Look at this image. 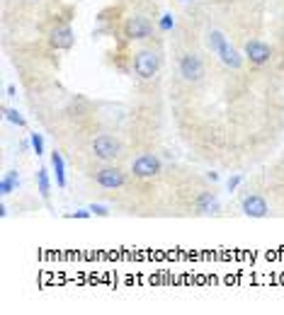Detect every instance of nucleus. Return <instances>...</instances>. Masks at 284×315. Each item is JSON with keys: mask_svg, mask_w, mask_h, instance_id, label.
<instances>
[{"mask_svg": "<svg viewBox=\"0 0 284 315\" xmlns=\"http://www.w3.org/2000/svg\"><path fill=\"white\" fill-rule=\"evenodd\" d=\"M90 150L100 163H117L124 158V146L112 133H97L90 141Z\"/></svg>", "mask_w": 284, "mask_h": 315, "instance_id": "f257e3e1", "label": "nucleus"}, {"mask_svg": "<svg viewBox=\"0 0 284 315\" xmlns=\"http://www.w3.org/2000/svg\"><path fill=\"white\" fill-rule=\"evenodd\" d=\"M160 63H163L160 49H141L132 58L134 75L139 80H153L158 75V71H160Z\"/></svg>", "mask_w": 284, "mask_h": 315, "instance_id": "f03ea898", "label": "nucleus"}, {"mask_svg": "<svg viewBox=\"0 0 284 315\" xmlns=\"http://www.w3.org/2000/svg\"><path fill=\"white\" fill-rule=\"evenodd\" d=\"M243 54H246V58L253 63V66L265 68V66H270L275 51H272V46H270L267 41L253 37V39H246V41H243Z\"/></svg>", "mask_w": 284, "mask_h": 315, "instance_id": "7ed1b4c3", "label": "nucleus"}, {"mask_svg": "<svg viewBox=\"0 0 284 315\" xmlns=\"http://www.w3.org/2000/svg\"><path fill=\"white\" fill-rule=\"evenodd\" d=\"M163 172V163L158 155L153 153H141L139 158H134L132 163V175L136 180H153Z\"/></svg>", "mask_w": 284, "mask_h": 315, "instance_id": "20e7f679", "label": "nucleus"}, {"mask_svg": "<svg viewBox=\"0 0 284 315\" xmlns=\"http://www.w3.org/2000/svg\"><path fill=\"white\" fill-rule=\"evenodd\" d=\"M95 185L102 187V189H122L127 185V172L117 165H107L95 170Z\"/></svg>", "mask_w": 284, "mask_h": 315, "instance_id": "39448f33", "label": "nucleus"}, {"mask_svg": "<svg viewBox=\"0 0 284 315\" xmlns=\"http://www.w3.org/2000/svg\"><path fill=\"white\" fill-rule=\"evenodd\" d=\"M153 32H155L153 22L148 17H143V15H134V17H129L127 19V24H124V37L129 39V41L151 39Z\"/></svg>", "mask_w": 284, "mask_h": 315, "instance_id": "423d86ee", "label": "nucleus"}, {"mask_svg": "<svg viewBox=\"0 0 284 315\" xmlns=\"http://www.w3.org/2000/svg\"><path fill=\"white\" fill-rule=\"evenodd\" d=\"M49 44L56 51H71L73 44H76V34H73V29L68 24H56L49 32Z\"/></svg>", "mask_w": 284, "mask_h": 315, "instance_id": "0eeeda50", "label": "nucleus"}, {"mask_svg": "<svg viewBox=\"0 0 284 315\" xmlns=\"http://www.w3.org/2000/svg\"><path fill=\"white\" fill-rule=\"evenodd\" d=\"M241 209L250 218H265L267 213H270V206H267V202L260 194H248L246 199L241 202Z\"/></svg>", "mask_w": 284, "mask_h": 315, "instance_id": "6e6552de", "label": "nucleus"}, {"mask_svg": "<svg viewBox=\"0 0 284 315\" xmlns=\"http://www.w3.org/2000/svg\"><path fill=\"white\" fill-rule=\"evenodd\" d=\"M51 167H54V172H56V185L66 187V165H63V155H61L58 150L51 153Z\"/></svg>", "mask_w": 284, "mask_h": 315, "instance_id": "1a4fd4ad", "label": "nucleus"}, {"mask_svg": "<svg viewBox=\"0 0 284 315\" xmlns=\"http://www.w3.org/2000/svg\"><path fill=\"white\" fill-rule=\"evenodd\" d=\"M37 187H39L41 199H49V194H51V182H49V172H46V167H39L37 170Z\"/></svg>", "mask_w": 284, "mask_h": 315, "instance_id": "9d476101", "label": "nucleus"}, {"mask_svg": "<svg viewBox=\"0 0 284 315\" xmlns=\"http://www.w3.org/2000/svg\"><path fill=\"white\" fill-rule=\"evenodd\" d=\"M19 182V177H17V172L12 170V172H7V177H2V182H0V192H2V197H7L15 187H17Z\"/></svg>", "mask_w": 284, "mask_h": 315, "instance_id": "9b49d317", "label": "nucleus"}, {"mask_svg": "<svg viewBox=\"0 0 284 315\" xmlns=\"http://www.w3.org/2000/svg\"><path fill=\"white\" fill-rule=\"evenodd\" d=\"M2 114H5V119H7V121H12V124H17V126H22V129L27 126V121H24V116H22V114H19L17 109H12V107H5V109H2Z\"/></svg>", "mask_w": 284, "mask_h": 315, "instance_id": "f8f14e48", "label": "nucleus"}, {"mask_svg": "<svg viewBox=\"0 0 284 315\" xmlns=\"http://www.w3.org/2000/svg\"><path fill=\"white\" fill-rule=\"evenodd\" d=\"M29 143H32V148L37 155H44V138H41V133H29Z\"/></svg>", "mask_w": 284, "mask_h": 315, "instance_id": "ddd939ff", "label": "nucleus"}, {"mask_svg": "<svg viewBox=\"0 0 284 315\" xmlns=\"http://www.w3.org/2000/svg\"><path fill=\"white\" fill-rule=\"evenodd\" d=\"M160 32H170L172 27H175V19H172V15H163V19H160Z\"/></svg>", "mask_w": 284, "mask_h": 315, "instance_id": "4468645a", "label": "nucleus"}, {"mask_svg": "<svg viewBox=\"0 0 284 315\" xmlns=\"http://www.w3.org/2000/svg\"><path fill=\"white\" fill-rule=\"evenodd\" d=\"M241 180H243L241 175H233V177H231V180H228V182H226V189H228V192H233L236 187L241 185Z\"/></svg>", "mask_w": 284, "mask_h": 315, "instance_id": "2eb2a0df", "label": "nucleus"}, {"mask_svg": "<svg viewBox=\"0 0 284 315\" xmlns=\"http://www.w3.org/2000/svg\"><path fill=\"white\" fill-rule=\"evenodd\" d=\"M90 211H95V213H97V216H107V213H110V211H107V209H105V206H100V204H95L93 209H90Z\"/></svg>", "mask_w": 284, "mask_h": 315, "instance_id": "dca6fc26", "label": "nucleus"}, {"mask_svg": "<svg viewBox=\"0 0 284 315\" xmlns=\"http://www.w3.org/2000/svg\"><path fill=\"white\" fill-rule=\"evenodd\" d=\"M71 218H90V211H76L71 213Z\"/></svg>", "mask_w": 284, "mask_h": 315, "instance_id": "f3484780", "label": "nucleus"}, {"mask_svg": "<svg viewBox=\"0 0 284 315\" xmlns=\"http://www.w3.org/2000/svg\"><path fill=\"white\" fill-rule=\"evenodd\" d=\"M17 90H15V85H10V88H7V97H17Z\"/></svg>", "mask_w": 284, "mask_h": 315, "instance_id": "a211bd4d", "label": "nucleus"}, {"mask_svg": "<svg viewBox=\"0 0 284 315\" xmlns=\"http://www.w3.org/2000/svg\"><path fill=\"white\" fill-rule=\"evenodd\" d=\"M182 2H185V0H182Z\"/></svg>", "mask_w": 284, "mask_h": 315, "instance_id": "6ab92c4d", "label": "nucleus"}]
</instances>
